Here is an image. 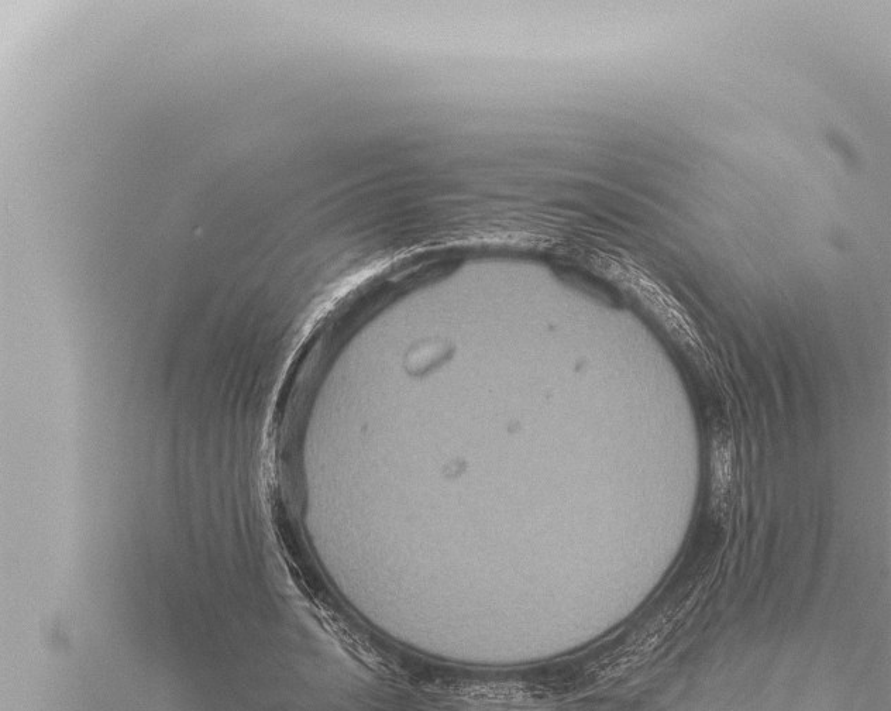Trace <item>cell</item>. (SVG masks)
Here are the masks:
<instances>
[{"instance_id":"1","label":"cell","mask_w":891,"mask_h":711,"mask_svg":"<svg viewBox=\"0 0 891 711\" xmlns=\"http://www.w3.org/2000/svg\"><path fill=\"white\" fill-rule=\"evenodd\" d=\"M732 486V445L725 432L715 436L712 446V491L720 510L728 500Z\"/></svg>"}]
</instances>
